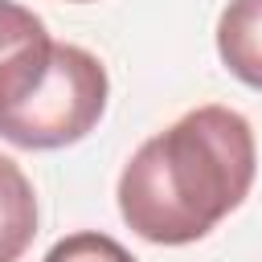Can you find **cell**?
Returning a JSON list of instances; mask_svg holds the SVG:
<instances>
[{
  "instance_id": "cell-6",
  "label": "cell",
  "mask_w": 262,
  "mask_h": 262,
  "mask_svg": "<svg viewBox=\"0 0 262 262\" xmlns=\"http://www.w3.org/2000/svg\"><path fill=\"white\" fill-rule=\"evenodd\" d=\"M49 33H45V25H41L37 12H29L25 4H12V0H0V70L16 53H25L29 45H37Z\"/></svg>"
},
{
  "instance_id": "cell-4",
  "label": "cell",
  "mask_w": 262,
  "mask_h": 262,
  "mask_svg": "<svg viewBox=\"0 0 262 262\" xmlns=\"http://www.w3.org/2000/svg\"><path fill=\"white\" fill-rule=\"evenodd\" d=\"M37 237V196L16 160L0 156V262H16Z\"/></svg>"
},
{
  "instance_id": "cell-1",
  "label": "cell",
  "mask_w": 262,
  "mask_h": 262,
  "mask_svg": "<svg viewBox=\"0 0 262 262\" xmlns=\"http://www.w3.org/2000/svg\"><path fill=\"white\" fill-rule=\"evenodd\" d=\"M254 168L250 123L229 106H196L127 160L119 213L151 246H188L246 201Z\"/></svg>"
},
{
  "instance_id": "cell-7",
  "label": "cell",
  "mask_w": 262,
  "mask_h": 262,
  "mask_svg": "<svg viewBox=\"0 0 262 262\" xmlns=\"http://www.w3.org/2000/svg\"><path fill=\"white\" fill-rule=\"evenodd\" d=\"M78 4H86V0H78Z\"/></svg>"
},
{
  "instance_id": "cell-3",
  "label": "cell",
  "mask_w": 262,
  "mask_h": 262,
  "mask_svg": "<svg viewBox=\"0 0 262 262\" xmlns=\"http://www.w3.org/2000/svg\"><path fill=\"white\" fill-rule=\"evenodd\" d=\"M217 53L237 82L262 90V0H229L221 8Z\"/></svg>"
},
{
  "instance_id": "cell-2",
  "label": "cell",
  "mask_w": 262,
  "mask_h": 262,
  "mask_svg": "<svg viewBox=\"0 0 262 262\" xmlns=\"http://www.w3.org/2000/svg\"><path fill=\"white\" fill-rule=\"evenodd\" d=\"M102 61L70 41H37L0 70V139L53 151L86 139L106 111Z\"/></svg>"
},
{
  "instance_id": "cell-5",
  "label": "cell",
  "mask_w": 262,
  "mask_h": 262,
  "mask_svg": "<svg viewBox=\"0 0 262 262\" xmlns=\"http://www.w3.org/2000/svg\"><path fill=\"white\" fill-rule=\"evenodd\" d=\"M41 262H135V258L115 237L94 233V229H82V233H70L61 242H53Z\"/></svg>"
}]
</instances>
